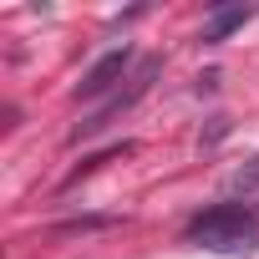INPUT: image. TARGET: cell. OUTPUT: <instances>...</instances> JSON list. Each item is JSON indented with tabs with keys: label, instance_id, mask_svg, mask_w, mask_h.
Instances as JSON below:
<instances>
[{
	"label": "cell",
	"instance_id": "obj_3",
	"mask_svg": "<svg viewBox=\"0 0 259 259\" xmlns=\"http://www.w3.org/2000/svg\"><path fill=\"white\" fill-rule=\"evenodd\" d=\"M249 16H254L249 6H229V11H213V16H208V26H203V41H224V36H229V31H239Z\"/></svg>",
	"mask_w": 259,
	"mask_h": 259
},
{
	"label": "cell",
	"instance_id": "obj_2",
	"mask_svg": "<svg viewBox=\"0 0 259 259\" xmlns=\"http://www.w3.org/2000/svg\"><path fill=\"white\" fill-rule=\"evenodd\" d=\"M127 66H133V51H107L81 81H76V102H97V97H107V92H117V81L127 76Z\"/></svg>",
	"mask_w": 259,
	"mask_h": 259
},
{
	"label": "cell",
	"instance_id": "obj_1",
	"mask_svg": "<svg viewBox=\"0 0 259 259\" xmlns=\"http://www.w3.org/2000/svg\"><path fill=\"white\" fill-rule=\"evenodd\" d=\"M183 239L193 249H208V254H254L259 249V219L244 203H213L183 229Z\"/></svg>",
	"mask_w": 259,
	"mask_h": 259
},
{
	"label": "cell",
	"instance_id": "obj_4",
	"mask_svg": "<svg viewBox=\"0 0 259 259\" xmlns=\"http://www.w3.org/2000/svg\"><path fill=\"white\" fill-rule=\"evenodd\" d=\"M234 193H259V158H249L239 173H234V183H229Z\"/></svg>",
	"mask_w": 259,
	"mask_h": 259
}]
</instances>
